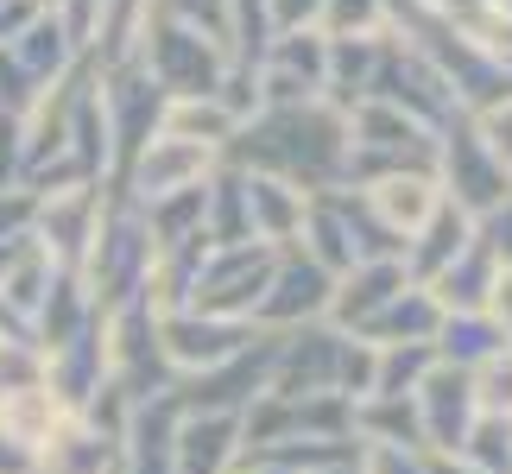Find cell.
Here are the masks:
<instances>
[{"instance_id":"26","label":"cell","mask_w":512,"mask_h":474,"mask_svg":"<svg viewBox=\"0 0 512 474\" xmlns=\"http://www.w3.org/2000/svg\"><path fill=\"white\" fill-rule=\"evenodd\" d=\"M373 70H380V38H329V89H323V102H336L342 114L354 102H367Z\"/></svg>"},{"instance_id":"6","label":"cell","mask_w":512,"mask_h":474,"mask_svg":"<svg viewBox=\"0 0 512 474\" xmlns=\"http://www.w3.org/2000/svg\"><path fill=\"white\" fill-rule=\"evenodd\" d=\"M108 373H114V392H127L133 405L171 392V361H165V342H159V310L146 298H133L121 310H108Z\"/></svg>"},{"instance_id":"35","label":"cell","mask_w":512,"mask_h":474,"mask_svg":"<svg viewBox=\"0 0 512 474\" xmlns=\"http://www.w3.org/2000/svg\"><path fill=\"white\" fill-rule=\"evenodd\" d=\"M487 316L512 335V266H500V279H494V298H487Z\"/></svg>"},{"instance_id":"29","label":"cell","mask_w":512,"mask_h":474,"mask_svg":"<svg viewBox=\"0 0 512 474\" xmlns=\"http://www.w3.org/2000/svg\"><path fill=\"white\" fill-rule=\"evenodd\" d=\"M392 26V13H386V0H329L323 7V38H386Z\"/></svg>"},{"instance_id":"38","label":"cell","mask_w":512,"mask_h":474,"mask_svg":"<svg viewBox=\"0 0 512 474\" xmlns=\"http://www.w3.org/2000/svg\"><path fill=\"white\" fill-rule=\"evenodd\" d=\"M430 474H481V468L462 462V456H430Z\"/></svg>"},{"instance_id":"41","label":"cell","mask_w":512,"mask_h":474,"mask_svg":"<svg viewBox=\"0 0 512 474\" xmlns=\"http://www.w3.org/2000/svg\"><path fill=\"white\" fill-rule=\"evenodd\" d=\"M506 430H512V418H506Z\"/></svg>"},{"instance_id":"36","label":"cell","mask_w":512,"mask_h":474,"mask_svg":"<svg viewBox=\"0 0 512 474\" xmlns=\"http://www.w3.org/2000/svg\"><path fill=\"white\" fill-rule=\"evenodd\" d=\"M32 13H38V7H26V0H0V45H7V38H13L19 26H26Z\"/></svg>"},{"instance_id":"33","label":"cell","mask_w":512,"mask_h":474,"mask_svg":"<svg viewBox=\"0 0 512 474\" xmlns=\"http://www.w3.org/2000/svg\"><path fill=\"white\" fill-rule=\"evenodd\" d=\"M272 7V32H317L329 0H266Z\"/></svg>"},{"instance_id":"15","label":"cell","mask_w":512,"mask_h":474,"mask_svg":"<svg viewBox=\"0 0 512 474\" xmlns=\"http://www.w3.org/2000/svg\"><path fill=\"white\" fill-rule=\"evenodd\" d=\"M165 102H171V95L152 83L140 64L102 76V108H108V133H114V171H121L127 158L165 127Z\"/></svg>"},{"instance_id":"3","label":"cell","mask_w":512,"mask_h":474,"mask_svg":"<svg viewBox=\"0 0 512 474\" xmlns=\"http://www.w3.org/2000/svg\"><path fill=\"white\" fill-rule=\"evenodd\" d=\"M228 45L196 26H177V19H152L146 32V51H140V70L159 83L171 102H190V95H215L228 76Z\"/></svg>"},{"instance_id":"12","label":"cell","mask_w":512,"mask_h":474,"mask_svg":"<svg viewBox=\"0 0 512 474\" xmlns=\"http://www.w3.org/2000/svg\"><path fill=\"white\" fill-rule=\"evenodd\" d=\"M411 405H418V424H424V449H430V456H462L468 430H475V418H481L468 367L437 361V367L424 373V386L411 392Z\"/></svg>"},{"instance_id":"2","label":"cell","mask_w":512,"mask_h":474,"mask_svg":"<svg viewBox=\"0 0 512 474\" xmlns=\"http://www.w3.org/2000/svg\"><path fill=\"white\" fill-rule=\"evenodd\" d=\"M152 266H159V247H152L146 209L127 203L121 190H108L102 228H95L83 266H76V279H83V291H89L102 310H121V304H133V298H146Z\"/></svg>"},{"instance_id":"40","label":"cell","mask_w":512,"mask_h":474,"mask_svg":"<svg viewBox=\"0 0 512 474\" xmlns=\"http://www.w3.org/2000/svg\"><path fill=\"white\" fill-rule=\"evenodd\" d=\"M26 7H57V0H26Z\"/></svg>"},{"instance_id":"5","label":"cell","mask_w":512,"mask_h":474,"mask_svg":"<svg viewBox=\"0 0 512 474\" xmlns=\"http://www.w3.org/2000/svg\"><path fill=\"white\" fill-rule=\"evenodd\" d=\"M367 95H373V102L405 108L411 121H424L430 133H443L449 121H462V102H456V89H449V76L430 64L418 45H405L399 32L380 38V70H373Z\"/></svg>"},{"instance_id":"1","label":"cell","mask_w":512,"mask_h":474,"mask_svg":"<svg viewBox=\"0 0 512 474\" xmlns=\"http://www.w3.org/2000/svg\"><path fill=\"white\" fill-rule=\"evenodd\" d=\"M228 165L279 177V184L323 196L348 184V114L336 102H285L247 114L241 133L228 140Z\"/></svg>"},{"instance_id":"24","label":"cell","mask_w":512,"mask_h":474,"mask_svg":"<svg viewBox=\"0 0 512 474\" xmlns=\"http://www.w3.org/2000/svg\"><path fill=\"white\" fill-rule=\"evenodd\" d=\"M354 443L361 449H424L418 405L411 399H354Z\"/></svg>"},{"instance_id":"27","label":"cell","mask_w":512,"mask_h":474,"mask_svg":"<svg viewBox=\"0 0 512 474\" xmlns=\"http://www.w3.org/2000/svg\"><path fill=\"white\" fill-rule=\"evenodd\" d=\"M159 133H171V140H190V146H209L215 158L228 152V140L241 133V121L215 102V95H190V102H165V127Z\"/></svg>"},{"instance_id":"13","label":"cell","mask_w":512,"mask_h":474,"mask_svg":"<svg viewBox=\"0 0 512 474\" xmlns=\"http://www.w3.org/2000/svg\"><path fill=\"white\" fill-rule=\"evenodd\" d=\"M159 342H165L171 373H203V367H222L241 348H253L260 329L228 323V316H203V310H171V316H159Z\"/></svg>"},{"instance_id":"17","label":"cell","mask_w":512,"mask_h":474,"mask_svg":"<svg viewBox=\"0 0 512 474\" xmlns=\"http://www.w3.org/2000/svg\"><path fill=\"white\" fill-rule=\"evenodd\" d=\"M405 285H418L405 272V260H361V266H348L336 279V291H329V323H336L342 335H354L367 316H380L392 298H399Z\"/></svg>"},{"instance_id":"9","label":"cell","mask_w":512,"mask_h":474,"mask_svg":"<svg viewBox=\"0 0 512 474\" xmlns=\"http://www.w3.org/2000/svg\"><path fill=\"white\" fill-rule=\"evenodd\" d=\"M329 291H336V272L317 266L298 241H291V247H279V260H272V285H266L260 310H253V329L260 335H291V329L329 323Z\"/></svg>"},{"instance_id":"7","label":"cell","mask_w":512,"mask_h":474,"mask_svg":"<svg viewBox=\"0 0 512 474\" xmlns=\"http://www.w3.org/2000/svg\"><path fill=\"white\" fill-rule=\"evenodd\" d=\"M272 260H279V247H260V241L209 247L203 272H196V291H190V310L228 316V323H253V310H260L266 285H272Z\"/></svg>"},{"instance_id":"22","label":"cell","mask_w":512,"mask_h":474,"mask_svg":"<svg viewBox=\"0 0 512 474\" xmlns=\"http://www.w3.org/2000/svg\"><path fill=\"white\" fill-rule=\"evenodd\" d=\"M247 209H253V241H260V247H291L304 234L310 196L291 190V184H279V177L247 171Z\"/></svg>"},{"instance_id":"30","label":"cell","mask_w":512,"mask_h":474,"mask_svg":"<svg viewBox=\"0 0 512 474\" xmlns=\"http://www.w3.org/2000/svg\"><path fill=\"white\" fill-rule=\"evenodd\" d=\"M475 405H481V418H512V348H500L494 361H481L475 373Z\"/></svg>"},{"instance_id":"39","label":"cell","mask_w":512,"mask_h":474,"mask_svg":"<svg viewBox=\"0 0 512 474\" xmlns=\"http://www.w3.org/2000/svg\"><path fill=\"white\" fill-rule=\"evenodd\" d=\"M310 474H361V462H336V468H310Z\"/></svg>"},{"instance_id":"23","label":"cell","mask_w":512,"mask_h":474,"mask_svg":"<svg viewBox=\"0 0 512 474\" xmlns=\"http://www.w3.org/2000/svg\"><path fill=\"white\" fill-rule=\"evenodd\" d=\"M437 361H449V367H468L475 373L481 361H494L500 348H512V335L494 323L487 310H443V323H437Z\"/></svg>"},{"instance_id":"18","label":"cell","mask_w":512,"mask_h":474,"mask_svg":"<svg viewBox=\"0 0 512 474\" xmlns=\"http://www.w3.org/2000/svg\"><path fill=\"white\" fill-rule=\"evenodd\" d=\"M70 418H76V411L57 399L45 380H38V386H19V392H0V437L19 443L32 462L57 443V430H64Z\"/></svg>"},{"instance_id":"10","label":"cell","mask_w":512,"mask_h":474,"mask_svg":"<svg viewBox=\"0 0 512 474\" xmlns=\"http://www.w3.org/2000/svg\"><path fill=\"white\" fill-rule=\"evenodd\" d=\"M253 76H260V108L323 102V89H329V38L323 32H279L266 45V57L253 64Z\"/></svg>"},{"instance_id":"37","label":"cell","mask_w":512,"mask_h":474,"mask_svg":"<svg viewBox=\"0 0 512 474\" xmlns=\"http://www.w3.org/2000/svg\"><path fill=\"white\" fill-rule=\"evenodd\" d=\"M0 474H38V462H32L19 443H7V437H0Z\"/></svg>"},{"instance_id":"21","label":"cell","mask_w":512,"mask_h":474,"mask_svg":"<svg viewBox=\"0 0 512 474\" xmlns=\"http://www.w3.org/2000/svg\"><path fill=\"white\" fill-rule=\"evenodd\" d=\"M437 323H443V304L430 298L424 285H405L399 298H392L380 316H367L354 335L373 342V348H405V342H437Z\"/></svg>"},{"instance_id":"31","label":"cell","mask_w":512,"mask_h":474,"mask_svg":"<svg viewBox=\"0 0 512 474\" xmlns=\"http://www.w3.org/2000/svg\"><path fill=\"white\" fill-rule=\"evenodd\" d=\"M152 13L177 19V26H196V32H209V38L228 45V0H152Z\"/></svg>"},{"instance_id":"16","label":"cell","mask_w":512,"mask_h":474,"mask_svg":"<svg viewBox=\"0 0 512 474\" xmlns=\"http://www.w3.org/2000/svg\"><path fill=\"white\" fill-rule=\"evenodd\" d=\"M354 196H361V203L373 209V222H380L386 234H399V241H411V234L443 209L437 171H386V177H373V184H361Z\"/></svg>"},{"instance_id":"20","label":"cell","mask_w":512,"mask_h":474,"mask_svg":"<svg viewBox=\"0 0 512 474\" xmlns=\"http://www.w3.org/2000/svg\"><path fill=\"white\" fill-rule=\"evenodd\" d=\"M468 247H475V215H462V209L443 196V209H437V215H430V222L405 241V272H411L418 285H430L437 272L456 266Z\"/></svg>"},{"instance_id":"14","label":"cell","mask_w":512,"mask_h":474,"mask_svg":"<svg viewBox=\"0 0 512 474\" xmlns=\"http://www.w3.org/2000/svg\"><path fill=\"white\" fill-rule=\"evenodd\" d=\"M102 203H108V184H76V190H57V196H38V222H32V241L51 253L64 272L83 266V253L102 228Z\"/></svg>"},{"instance_id":"4","label":"cell","mask_w":512,"mask_h":474,"mask_svg":"<svg viewBox=\"0 0 512 474\" xmlns=\"http://www.w3.org/2000/svg\"><path fill=\"white\" fill-rule=\"evenodd\" d=\"M437 184L443 196L456 203L462 215H494L506 196H512V171L494 158V146L481 140V127H475V114H462V121H449L437 133Z\"/></svg>"},{"instance_id":"25","label":"cell","mask_w":512,"mask_h":474,"mask_svg":"<svg viewBox=\"0 0 512 474\" xmlns=\"http://www.w3.org/2000/svg\"><path fill=\"white\" fill-rule=\"evenodd\" d=\"M494 279H500V260L481 247V234H475V247H468L449 272H437L424 291H430L443 310H487V298H494Z\"/></svg>"},{"instance_id":"19","label":"cell","mask_w":512,"mask_h":474,"mask_svg":"<svg viewBox=\"0 0 512 474\" xmlns=\"http://www.w3.org/2000/svg\"><path fill=\"white\" fill-rule=\"evenodd\" d=\"M234 462H241V418L184 411V424H177V474H234Z\"/></svg>"},{"instance_id":"34","label":"cell","mask_w":512,"mask_h":474,"mask_svg":"<svg viewBox=\"0 0 512 474\" xmlns=\"http://www.w3.org/2000/svg\"><path fill=\"white\" fill-rule=\"evenodd\" d=\"M475 127H481V140L494 146V158L512 171V102H500V108H487V114H475Z\"/></svg>"},{"instance_id":"11","label":"cell","mask_w":512,"mask_h":474,"mask_svg":"<svg viewBox=\"0 0 512 474\" xmlns=\"http://www.w3.org/2000/svg\"><path fill=\"white\" fill-rule=\"evenodd\" d=\"M342 342L348 335L336 323H310L291 335H272V386L279 399H304V392H336L342 373Z\"/></svg>"},{"instance_id":"28","label":"cell","mask_w":512,"mask_h":474,"mask_svg":"<svg viewBox=\"0 0 512 474\" xmlns=\"http://www.w3.org/2000/svg\"><path fill=\"white\" fill-rule=\"evenodd\" d=\"M437 367L430 342H405V348H380V373H373V399H411L424 386V373Z\"/></svg>"},{"instance_id":"8","label":"cell","mask_w":512,"mask_h":474,"mask_svg":"<svg viewBox=\"0 0 512 474\" xmlns=\"http://www.w3.org/2000/svg\"><path fill=\"white\" fill-rule=\"evenodd\" d=\"M215 165H222V158H215L209 146H190V140H171V133H152V140L133 152L121 171H114L108 190H121L127 203L152 209V203H165V196L203 190L209 177H215Z\"/></svg>"},{"instance_id":"32","label":"cell","mask_w":512,"mask_h":474,"mask_svg":"<svg viewBox=\"0 0 512 474\" xmlns=\"http://www.w3.org/2000/svg\"><path fill=\"white\" fill-rule=\"evenodd\" d=\"M361 474H430L424 449H361Z\"/></svg>"}]
</instances>
